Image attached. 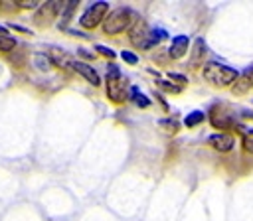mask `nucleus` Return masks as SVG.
I'll use <instances>...</instances> for the list:
<instances>
[{"label": "nucleus", "instance_id": "obj_1", "mask_svg": "<svg viewBox=\"0 0 253 221\" xmlns=\"http://www.w3.org/2000/svg\"><path fill=\"white\" fill-rule=\"evenodd\" d=\"M136 20V14L130 10V8H115L111 10L105 20H103V32L109 34V36H115V34H121L125 30H128L132 26V22Z\"/></svg>", "mask_w": 253, "mask_h": 221}, {"label": "nucleus", "instance_id": "obj_11", "mask_svg": "<svg viewBox=\"0 0 253 221\" xmlns=\"http://www.w3.org/2000/svg\"><path fill=\"white\" fill-rule=\"evenodd\" d=\"M210 120H211L213 128H219V130L231 128V126L235 124V122H233V118H231L229 114H225V112H217L215 109L211 110V114H210Z\"/></svg>", "mask_w": 253, "mask_h": 221}, {"label": "nucleus", "instance_id": "obj_6", "mask_svg": "<svg viewBox=\"0 0 253 221\" xmlns=\"http://www.w3.org/2000/svg\"><path fill=\"white\" fill-rule=\"evenodd\" d=\"M61 4H63V2H40L38 12H36V16H34L36 24H38V26H49V24L55 20L57 12L61 10Z\"/></svg>", "mask_w": 253, "mask_h": 221}, {"label": "nucleus", "instance_id": "obj_17", "mask_svg": "<svg viewBox=\"0 0 253 221\" xmlns=\"http://www.w3.org/2000/svg\"><path fill=\"white\" fill-rule=\"evenodd\" d=\"M204 116H206V114H204L202 110H194L192 114H188V116H186V120H184V122H186V126H196L198 122H202V120H204Z\"/></svg>", "mask_w": 253, "mask_h": 221}, {"label": "nucleus", "instance_id": "obj_25", "mask_svg": "<svg viewBox=\"0 0 253 221\" xmlns=\"http://www.w3.org/2000/svg\"><path fill=\"white\" fill-rule=\"evenodd\" d=\"M160 85H162V87H164L166 91H172V93H178V91H180V87H174V85H168L166 81H160Z\"/></svg>", "mask_w": 253, "mask_h": 221}, {"label": "nucleus", "instance_id": "obj_4", "mask_svg": "<svg viewBox=\"0 0 253 221\" xmlns=\"http://www.w3.org/2000/svg\"><path fill=\"white\" fill-rule=\"evenodd\" d=\"M109 14V2H95V4H91L85 12H83V16H81V20H79V24L83 26V28H87V30H93L95 26H99L103 20H105V16Z\"/></svg>", "mask_w": 253, "mask_h": 221}, {"label": "nucleus", "instance_id": "obj_9", "mask_svg": "<svg viewBox=\"0 0 253 221\" xmlns=\"http://www.w3.org/2000/svg\"><path fill=\"white\" fill-rule=\"evenodd\" d=\"M208 142H210L211 148H215V150H219V152H229V150L233 148V138H231L229 134H223V132L211 134V136L208 138Z\"/></svg>", "mask_w": 253, "mask_h": 221}, {"label": "nucleus", "instance_id": "obj_24", "mask_svg": "<svg viewBox=\"0 0 253 221\" xmlns=\"http://www.w3.org/2000/svg\"><path fill=\"white\" fill-rule=\"evenodd\" d=\"M16 4H20L22 8H36V6H40V2H38V0H30V2H28V0H24V2H16Z\"/></svg>", "mask_w": 253, "mask_h": 221}, {"label": "nucleus", "instance_id": "obj_18", "mask_svg": "<svg viewBox=\"0 0 253 221\" xmlns=\"http://www.w3.org/2000/svg\"><path fill=\"white\" fill-rule=\"evenodd\" d=\"M16 47V41L10 36H0V51H10Z\"/></svg>", "mask_w": 253, "mask_h": 221}, {"label": "nucleus", "instance_id": "obj_10", "mask_svg": "<svg viewBox=\"0 0 253 221\" xmlns=\"http://www.w3.org/2000/svg\"><path fill=\"white\" fill-rule=\"evenodd\" d=\"M188 43H190V39H188V36H176L174 39H172V43H170V49H168V55L172 57V59H180L186 51H188Z\"/></svg>", "mask_w": 253, "mask_h": 221}, {"label": "nucleus", "instance_id": "obj_21", "mask_svg": "<svg viewBox=\"0 0 253 221\" xmlns=\"http://www.w3.org/2000/svg\"><path fill=\"white\" fill-rule=\"evenodd\" d=\"M160 126L162 128H168L166 132H176L178 130V122L176 120H160Z\"/></svg>", "mask_w": 253, "mask_h": 221}, {"label": "nucleus", "instance_id": "obj_19", "mask_svg": "<svg viewBox=\"0 0 253 221\" xmlns=\"http://www.w3.org/2000/svg\"><path fill=\"white\" fill-rule=\"evenodd\" d=\"M166 34L162 32V30H152L150 32V36H148V47H152L154 43H158V41H162V37H164Z\"/></svg>", "mask_w": 253, "mask_h": 221}, {"label": "nucleus", "instance_id": "obj_12", "mask_svg": "<svg viewBox=\"0 0 253 221\" xmlns=\"http://www.w3.org/2000/svg\"><path fill=\"white\" fill-rule=\"evenodd\" d=\"M49 59L57 65V67H71L73 59L63 51V49H57V47H51L49 49Z\"/></svg>", "mask_w": 253, "mask_h": 221}, {"label": "nucleus", "instance_id": "obj_3", "mask_svg": "<svg viewBox=\"0 0 253 221\" xmlns=\"http://www.w3.org/2000/svg\"><path fill=\"white\" fill-rule=\"evenodd\" d=\"M126 91H128V81L125 79V75L119 71L117 65H111L107 71V97L115 103H123L126 99Z\"/></svg>", "mask_w": 253, "mask_h": 221}, {"label": "nucleus", "instance_id": "obj_22", "mask_svg": "<svg viewBox=\"0 0 253 221\" xmlns=\"http://www.w3.org/2000/svg\"><path fill=\"white\" fill-rule=\"evenodd\" d=\"M121 57L126 61V63H130V65H134V63H138V57L134 55V53H130V51H123L121 53Z\"/></svg>", "mask_w": 253, "mask_h": 221}, {"label": "nucleus", "instance_id": "obj_2", "mask_svg": "<svg viewBox=\"0 0 253 221\" xmlns=\"http://www.w3.org/2000/svg\"><path fill=\"white\" fill-rule=\"evenodd\" d=\"M202 75H204V79H206L208 83H211V85H215V87H225V85L233 83L239 73H237L233 67H227V65L217 63V61H210V63L204 65Z\"/></svg>", "mask_w": 253, "mask_h": 221}, {"label": "nucleus", "instance_id": "obj_20", "mask_svg": "<svg viewBox=\"0 0 253 221\" xmlns=\"http://www.w3.org/2000/svg\"><path fill=\"white\" fill-rule=\"evenodd\" d=\"M34 61H36V65H38L40 69H49V59H47L43 53H38V55L34 57Z\"/></svg>", "mask_w": 253, "mask_h": 221}, {"label": "nucleus", "instance_id": "obj_7", "mask_svg": "<svg viewBox=\"0 0 253 221\" xmlns=\"http://www.w3.org/2000/svg\"><path fill=\"white\" fill-rule=\"evenodd\" d=\"M251 87H253V67H249L237 75V79L231 85V93L233 95H245Z\"/></svg>", "mask_w": 253, "mask_h": 221}, {"label": "nucleus", "instance_id": "obj_14", "mask_svg": "<svg viewBox=\"0 0 253 221\" xmlns=\"http://www.w3.org/2000/svg\"><path fill=\"white\" fill-rule=\"evenodd\" d=\"M237 128H239V132H241V144H243L245 152H251V154H253V128L241 126V124H237Z\"/></svg>", "mask_w": 253, "mask_h": 221}, {"label": "nucleus", "instance_id": "obj_8", "mask_svg": "<svg viewBox=\"0 0 253 221\" xmlns=\"http://www.w3.org/2000/svg\"><path fill=\"white\" fill-rule=\"evenodd\" d=\"M71 69L73 71H77L79 75H83L93 87H97V85H101V79H99V73L91 67V65H87V63H83V61H73L71 63Z\"/></svg>", "mask_w": 253, "mask_h": 221}, {"label": "nucleus", "instance_id": "obj_16", "mask_svg": "<svg viewBox=\"0 0 253 221\" xmlns=\"http://www.w3.org/2000/svg\"><path fill=\"white\" fill-rule=\"evenodd\" d=\"M130 97H132V101H134L138 107H142V109L150 105V99H148L146 95H142V93H140L136 87H132V91H130Z\"/></svg>", "mask_w": 253, "mask_h": 221}, {"label": "nucleus", "instance_id": "obj_15", "mask_svg": "<svg viewBox=\"0 0 253 221\" xmlns=\"http://www.w3.org/2000/svg\"><path fill=\"white\" fill-rule=\"evenodd\" d=\"M192 51H194V53H192V57H190V63H192V65H198V63L202 61L204 53H206V43H204L202 37H198V39L194 41V49H192Z\"/></svg>", "mask_w": 253, "mask_h": 221}, {"label": "nucleus", "instance_id": "obj_5", "mask_svg": "<svg viewBox=\"0 0 253 221\" xmlns=\"http://www.w3.org/2000/svg\"><path fill=\"white\" fill-rule=\"evenodd\" d=\"M130 43L136 47V49H146L148 47V36H150V30H148V24L142 20V18H136L130 26Z\"/></svg>", "mask_w": 253, "mask_h": 221}, {"label": "nucleus", "instance_id": "obj_23", "mask_svg": "<svg viewBox=\"0 0 253 221\" xmlns=\"http://www.w3.org/2000/svg\"><path fill=\"white\" fill-rule=\"evenodd\" d=\"M97 51H101L103 55H107V57H115V51L111 49V47H105V45H97Z\"/></svg>", "mask_w": 253, "mask_h": 221}, {"label": "nucleus", "instance_id": "obj_13", "mask_svg": "<svg viewBox=\"0 0 253 221\" xmlns=\"http://www.w3.org/2000/svg\"><path fill=\"white\" fill-rule=\"evenodd\" d=\"M77 0H69V2H63L61 4V20H59V28H65L67 26V22L71 20V16H73V10L77 8Z\"/></svg>", "mask_w": 253, "mask_h": 221}]
</instances>
